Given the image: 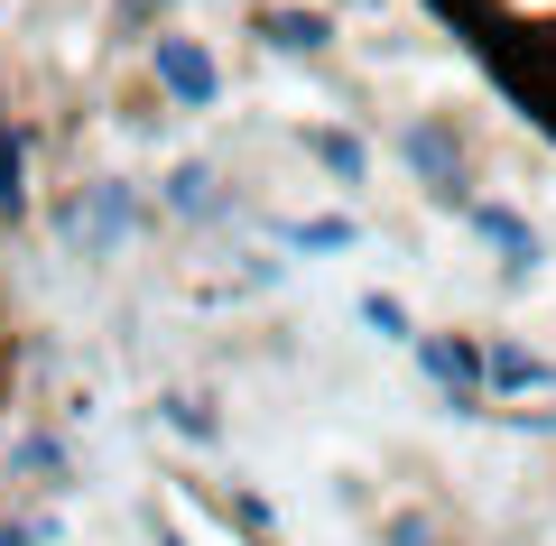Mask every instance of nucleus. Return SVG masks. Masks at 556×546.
Returning <instances> with one entry per match:
<instances>
[{
    "mask_svg": "<svg viewBox=\"0 0 556 546\" xmlns=\"http://www.w3.org/2000/svg\"><path fill=\"white\" fill-rule=\"evenodd\" d=\"M130 232H139V186L130 176H93V186H75V195L56 204V241L75 259H121Z\"/></svg>",
    "mask_w": 556,
    "mask_h": 546,
    "instance_id": "obj_1",
    "label": "nucleus"
},
{
    "mask_svg": "<svg viewBox=\"0 0 556 546\" xmlns=\"http://www.w3.org/2000/svg\"><path fill=\"white\" fill-rule=\"evenodd\" d=\"M399 157H408V176L427 186V204H445V214H464L473 204V149H464V130L455 120H408L399 130Z\"/></svg>",
    "mask_w": 556,
    "mask_h": 546,
    "instance_id": "obj_2",
    "label": "nucleus"
},
{
    "mask_svg": "<svg viewBox=\"0 0 556 546\" xmlns=\"http://www.w3.org/2000/svg\"><path fill=\"white\" fill-rule=\"evenodd\" d=\"M149 84L167 93V112H214V102H223L214 47L186 38V28H149Z\"/></svg>",
    "mask_w": 556,
    "mask_h": 546,
    "instance_id": "obj_3",
    "label": "nucleus"
},
{
    "mask_svg": "<svg viewBox=\"0 0 556 546\" xmlns=\"http://www.w3.org/2000/svg\"><path fill=\"white\" fill-rule=\"evenodd\" d=\"M464 223H473V241H482V251H492L510 278H538L547 241H538V223L519 214V204H492V195H473V204H464Z\"/></svg>",
    "mask_w": 556,
    "mask_h": 546,
    "instance_id": "obj_4",
    "label": "nucleus"
},
{
    "mask_svg": "<svg viewBox=\"0 0 556 546\" xmlns=\"http://www.w3.org/2000/svg\"><path fill=\"white\" fill-rule=\"evenodd\" d=\"M0 472H10V491H28V500L75 491V454H65V435H47V427H20V435H10Z\"/></svg>",
    "mask_w": 556,
    "mask_h": 546,
    "instance_id": "obj_5",
    "label": "nucleus"
},
{
    "mask_svg": "<svg viewBox=\"0 0 556 546\" xmlns=\"http://www.w3.org/2000/svg\"><path fill=\"white\" fill-rule=\"evenodd\" d=\"M417 371L445 390V408L455 417H482V343H445V333H417Z\"/></svg>",
    "mask_w": 556,
    "mask_h": 546,
    "instance_id": "obj_6",
    "label": "nucleus"
},
{
    "mask_svg": "<svg viewBox=\"0 0 556 546\" xmlns=\"http://www.w3.org/2000/svg\"><path fill=\"white\" fill-rule=\"evenodd\" d=\"M167 214L177 223H195V232H214V223H232L241 214V195L223 186V167H204V157H186V167H167Z\"/></svg>",
    "mask_w": 556,
    "mask_h": 546,
    "instance_id": "obj_7",
    "label": "nucleus"
},
{
    "mask_svg": "<svg viewBox=\"0 0 556 546\" xmlns=\"http://www.w3.org/2000/svg\"><path fill=\"white\" fill-rule=\"evenodd\" d=\"M529 398V390H556V361H538L529 343H510V333H492L482 343V398Z\"/></svg>",
    "mask_w": 556,
    "mask_h": 546,
    "instance_id": "obj_8",
    "label": "nucleus"
},
{
    "mask_svg": "<svg viewBox=\"0 0 556 546\" xmlns=\"http://www.w3.org/2000/svg\"><path fill=\"white\" fill-rule=\"evenodd\" d=\"M260 47H278V56H325V47H334V20H325V10H298V0H269V10H260Z\"/></svg>",
    "mask_w": 556,
    "mask_h": 546,
    "instance_id": "obj_9",
    "label": "nucleus"
},
{
    "mask_svg": "<svg viewBox=\"0 0 556 546\" xmlns=\"http://www.w3.org/2000/svg\"><path fill=\"white\" fill-rule=\"evenodd\" d=\"M28 130H0V223H28Z\"/></svg>",
    "mask_w": 556,
    "mask_h": 546,
    "instance_id": "obj_10",
    "label": "nucleus"
},
{
    "mask_svg": "<svg viewBox=\"0 0 556 546\" xmlns=\"http://www.w3.org/2000/svg\"><path fill=\"white\" fill-rule=\"evenodd\" d=\"M306 149H316V167L334 176V186H362V176H371V149H362L353 130H306Z\"/></svg>",
    "mask_w": 556,
    "mask_h": 546,
    "instance_id": "obj_11",
    "label": "nucleus"
},
{
    "mask_svg": "<svg viewBox=\"0 0 556 546\" xmlns=\"http://www.w3.org/2000/svg\"><path fill=\"white\" fill-rule=\"evenodd\" d=\"M278 241H288V251H353L362 223L353 214H306V223H278Z\"/></svg>",
    "mask_w": 556,
    "mask_h": 546,
    "instance_id": "obj_12",
    "label": "nucleus"
},
{
    "mask_svg": "<svg viewBox=\"0 0 556 546\" xmlns=\"http://www.w3.org/2000/svg\"><path fill=\"white\" fill-rule=\"evenodd\" d=\"M362 325H371L380 343H417V325H408V306H399V296H362Z\"/></svg>",
    "mask_w": 556,
    "mask_h": 546,
    "instance_id": "obj_13",
    "label": "nucleus"
},
{
    "mask_svg": "<svg viewBox=\"0 0 556 546\" xmlns=\"http://www.w3.org/2000/svg\"><path fill=\"white\" fill-rule=\"evenodd\" d=\"M223 509H232V528H241V537H251V546H260V537H278V509L260 500V491H232V500H223Z\"/></svg>",
    "mask_w": 556,
    "mask_h": 546,
    "instance_id": "obj_14",
    "label": "nucleus"
},
{
    "mask_svg": "<svg viewBox=\"0 0 556 546\" xmlns=\"http://www.w3.org/2000/svg\"><path fill=\"white\" fill-rule=\"evenodd\" d=\"M159 408H167V427H177V435H195V445H214V408H204V398H159Z\"/></svg>",
    "mask_w": 556,
    "mask_h": 546,
    "instance_id": "obj_15",
    "label": "nucleus"
},
{
    "mask_svg": "<svg viewBox=\"0 0 556 546\" xmlns=\"http://www.w3.org/2000/svg\"><path fill=\"white\" fill-rule=\"evenodd\" d=\"M380 546H445V537H437V519H427V509H399V519L380 528Z\"/></svg>",
    "mask_w": 556,
    "mask_h": 546,
    "instance_id": "obj_16",
    "label": "nucleus"
},
{
    "mask_svg": "<svg viewBox=\"0 0 556 546\" xmlns=\"http://www.w3.org/2000/svg\"><path fill=\"white\" fill-rule=\"evenodd\" d=\"M0 546H56V519H38V509H20V519H0Z\"/></svg>",
    "mask_w": 556,
    "mask_h": 546,
    "instance_id": "obj_17",
    "label": "nucleus"
},
{
    "mask_svg": "<svg viewBox=\"0 0 556 546\" xmlns=\"http://www.w3.org/2000/svg\"><path fill=\"white\" fill-rule=\"evenodd\" d=\"M167 0H112V28H159Z\"/></svg>",
    "mask_w": 556,
    "mask_h": 546,
    "instance_id": "obj_18",
    "label": "nucleus"
},
{
    "mask_svg": "<svg viewBox=\"0 0 556 546\" xmlns=\"http://www.w3.org/2000/svg\"><path fill=\"white\" fill-rule=\"evenodd\" d=\"M149 546H186V528L177 519H149Z\"/></svg>",
    "mask_w": 556,
    "mask_h": 546,
    "instance_id": "obj_19",
    "label": "nucleus"
},
{
    "mask_svg": "<svg viewBox=\"0 0 556 546\" xmlns=\"http://www.w3.org/2000/svg\"><path fill=\"white\" fill-rule=\"evenodd\" d=\"M0 130H10V112H0Z\"/></svg>",
    "mask_w": 556,
    "mask_h": 546,
    "instance_id": "obj_20",
    "label": "nucleus"
},
{
    "mask_svg": "<svg viewBox=\"0 0 556 546\" xmlns=\"http://www.w3.org/2000/svg\"><path fill=\"white\" fill-rule=\"evenodd\" d=\"M260 546H278V537H260Z\"/></svg>",
    "mask_w": 556,
    "mask_h": 546,
    "instance_id": "obj_21",
    "label": "nucleus"
}]
</instances>
